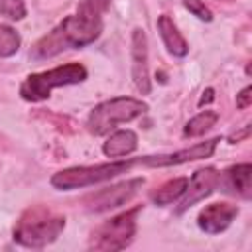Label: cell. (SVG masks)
<instances>
[{
    "instance_id": "cell-1",
    "label": "cell",
    "mask_w": 252,
    "mask_h": 252,
    "mask_svg": "<svg viewBox=\"0 0 252 252\" xmlns=\"http://www.w3.org/2000/svg\"><path fill=\"white\" fill-rule=\"evenodd\" d=\"M108 6L110 0H81L75 14L63 18L32 45L30 57L33 61H43L67 49H81L94 43L102 33V16Z\"/></svg>"
},
{
    "instance_id": "cell-2",
    "label": "cell",
    "mask_w": 252,
    "mask_h": 252,
    "mask_svg": "<svg viewBox=\"0 0 252 252\" xmlns=\"http://www.w3.org/2000/svg\"><path fill=\"white\" fill-rule=\"evenodd\" d=\"M65 217L45 209L43 205L30 207L22 213L14 226V242L26 248H43L59 238L65 230Z\"/></svg>"
},
{
    "instance_id": "cell-3",
    "label": "cell",
    "mask_w": 252,
    "mask_h": 252,
    "mask_svg": "<svg viewBox=\"0 0 252 252\" xmlns=\"http://www.w3.org/2000/svg\"><path fill=\"white\" fill-rule=\"evenodd\" d=\"M87 75H89L87 67L81 63H65V65L53 67L49 71L32 73L20 85V96L28 102H41V100L49 98L53 89L79 85L87 79Z\"/></svg>"
},
{
    "instance_id": "cell-4",
    "label": "cell",
    "mask_w": 252,
    "mask_h": 252,
    "mask_svg": "<svg viewBox=\"0 0 252 252\" xmlns=\"http://www.w3.org/2000/svg\"><path fill=\"white\" fill-rule=\"evenodd\" d=\"M148 112V104L134 96H114L96 104L87 118V130L93 136H104L118 124L132 122Z\"/></svg>"
},
{
    "instance_id": "cell-5",
    "label": "cell",
    "mask_w": 252,
    "mask_h": 252,
    "mask_svg": "<svg viewBox=\"0 0 252 252\" xmlns=\"http://www.w3.org/2000/svg\"><path fill=\"white\" fill-rule=\"evenodd\" d=\"M138 159H114L108 163H96V165H77V167H67L51 175L49 183L59 189V191H71V189H81L89 187L94 183L108 181L120 173L130 171Z\"/></svg>"
},
{
    "instance_id": "cell-6",
    "label": "cell",
    "mask_w": 252,
    "mask_h": 252,
    "mask_svg": "<svg viewBox=\"0 0 252 252\" xmlns=\"http://www.w3.org/2000/svg\"><path fill=\"white\" fill-rule=\"evenodd\" d=\"M140 213H142V205L128 209V211L104 220L102 224H98L91 232L89 248L100 250V252H116V250L128 248L136 236Z\"/></svg>"
},
{
    "instance_id": "cell-7",
    "label": "cell",
    "mask_w": 252,
    "mask_h": 252,
    "mask_svg": "<svg viewBox=\"0 0 252 252\" xmlns=\"http://www.w3.org/2000/svg\"><path fill=\"white\" fill-rule=\"evenodd\" d=\"M144 183H146L144 177H134V179H126V181H120L116 185L104 187V189H100L96 193H91L85 199L87 209L91 213H104V211L122 207L124 203H128L142 189Z\"/></svg>"
},
{
    "instance_id": "cell-8",
    "label": "cell",
    "mask_w": 252,
    "mask_h": 252,
    "mask_svg": "<svg viewBox=\"0 0 252 252\" xmlns=\"http://www.w3.org/2000/svg\"><path fill=\"white\" fill-rule=\"evenodd\" d=\"M219 142H220V138L217 136V138L193 144L189 148H183V150H177L171 154L138 158V163H142L146 167H169V165H179V163H187V161H195V159H205V158H211L215 154V148Z\"/></svg>"
},
{
    "instance_id": "cell-9",
    "label": "cell",
    "mask_w": 252,
    "mask_h": 252,
    "mask_svg": "<svg viewBox=\"0 0 252 252\" xmlns=\"http://www.w3.org/2000/svg\"><path fill=\"white\" fill-rule=\"evenodd\" d=\"M220 185V173L215 167H201L191 175V181L185 187V193L179 199V205L175 209V215L185 213L195 203L207 199L217 187Z\"/></svg>"
},
{
    "instance_id": "cell-10",
    "label": "cell",
    "mask_w": 252,
    "mask_h": 252,
    "mask_svg": "<svg viewBox=\"0 0 252 252\" xmlns=\"http://www.w3.org/2000/svg\"><path fill=\"white\" fill-rule=\"evenodd\" d=\"M132 79L142 94H150V69H148V35L142 28L132 32Z\"/></svg>"
},
{
    "instance_id": "cell-11",
    "label": "cell",
    "mask_w": 252,
    "mask_h": 252,
    "mask_svg": "<svg viewBox=\"0 0 252 252\" xmlns=\"http://www.w3.org/2000/svg\"><path fill=\"white\" fill-rule=\"evenodd\" d=\"M238 211L240 209L232 203H211L199 213L197 224L207 234H220L232 224V220L238 217Z\"/></svg>"
},
{
    "instance_id": "cell-12",
    "label": "cell",
    "mask_w": 252,
    "mask_h": 252,
    "mask_svg": "<svg viewBox=\"0 0 252 252\" xmlns=\"http://www.w3.org/2000/svg\"><path fill=\"white\" fill-rule=\"evenodd\" d=\"M158 32H159V37L165 45V49L173 55V57H185L189 53V43L185 41V37L181 35V32L177 30L175 22L167 16V14H161L158 18Z\"/></svg>"
},
{
    "instance_id": "cell-13",
    "label": "cell",
    "mask_w": 252,
    "mask_h": 252,
    "mask_svg": "<svg viewBox=\"0 0 252 252\" xmlns=\"http://www.w3.org/2000/svg\"><path fill=\"white\" fill-rule=\"evenodd\" d=\"M224 187L226 191L240 195L242 199L252 197V165L246 163H236L224 171Z\"/></svg>"
},
{
    "instance_id": "cell-14",
    "label": "cell",
    "mask_w": 252,
    "mask_h": 252,
    "mask_svg": "<svg viewBox=\"0 0 252 252\" xmlns=\"http://www.w3.org/2000/svg\"><path fill=\"white\" fill-rule=\"evenodd\" d=\"M138 148V134L130 128L112 132L102 144V154L106 158H124Z\"/></svg>"
},
{
    "instance_id": "cell-15",
    "label": "cell",
    "mask_w": 252,
    "mask_h": 252,
    "mask_svg": "<svg viewBox=\"0 0 252 252\" xmlns=\"http://www.w3.org/2000/svg\"><path fill=\"white\" fill-rule=\"evenodd\" d=\"M187 183H189V177H183V175L165 181L163 185H159V187L152 193V203L158 205V207H165V205H171V203L179 201L181 195L185 193Z\"/></svg>"
},
{
    "instance_id": "cell-16",
    "label": "cell",
    "mask_w": 252,
    "mask_h": 252,
    "mask_svg": "<svg viewBox=\"0 0 252 252\" xmlns=\"http://www.w3.org/2000/svg\"><path fill=\"white\" fill-rule=\"evenodd\" d=\"M219 120V112L217 110H201L199 114H195L183 128V136L185 138H197L203 136L205 132H209Z\"/></svg>"
},
{
    "instance_id": "cell-17",
    "label": "cell",
    "mask_w": 252,
    "mask_h": 252,
    "mask_svg": "<svg viewBox=\"0 0 252 252\" xmlns=\"http://www.w3.org/2000/svg\"><path fill=\"white\" fill-rule=\"evenodd\" d=\"M22 45V37L16 28L0 22V57H12L18 53Z\"/></svg>"
},
{
    "instance_id": "cell-18",
    "label": "cell",
    "mask_w": 252,
    "mask_h": 252,
    "mask_svg": "<svg viewBox=\"0 0 252 252\" xmlns=\"http://www.w3.org/2000/svg\"><path fill=\"white\" fill-rule=\"evenodd\" d=\"M28 14L24 0H0V16L8 18V20H24Z\"/></svg>"
},
{
    "instance_id": "cell-19",
    "label": "cell",
    "mask_w": 252,
    "mask_h": 252,
    "mask_svg": "<svg viewBox=\"0 0 252 252\" xmlns=\"http://www.w3.org/2000/svg\"><path fill=\"white\" fill-rule=\"evenodd\" d=\"M183 6H185V10H189L197 20H201V22H211L213 20V14H211V10L205 6V2L203 0H183Z\"/></svg>"
},
{
    "instance_id": "cell-20",
    "label": "cell",
    "mask_w": 252,
    "mask_h": 252,
    "mask_svg": "<svg viewBox=\"0 0 252 252\" xmlns=\"http://www.w3.org/2000/svg\"><path fill=\"white\" fill-rule=\"evenodd\" d=\"M250 104H252V87L248 85V87H244V89L236 94V108L244 110V108H248Z\"/></svg>"
},
{
    "instance_id": "cell-21",
    "label": "cell",
    "mask_w": 252,
    "mask_h": 252,
    "mask_svg": "<svg viewBox=\"0 0 252 252\" xmlns=\"http://www.w3.org/2000/svg\"><path fill=\"white\" fill-rule=\"evenodd\" d=\"M250 132H252V126H244L242 130H238L236 134H232V136L228 138V142H230V144H236V142H240V140L248 138V136H250Z\"/></svg>"
},
{
    "instance_id": "cell-22",
    "label": "cell",
    "mask_w": 252,
    "mask_h": 252,
    "mask_svg": "<svg viewBox=\"0 0 252 252\" xmlns=\"http://www.w3.org/2000/svg\"><path fill=\"white\" fill-rule=\"evenodd\" d=\"M211 100H215V91L209 87V89L203 91V96L199 98V106H205V104H209Z\"/></svg>"
}]
</instances>
